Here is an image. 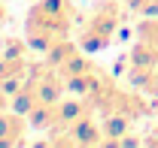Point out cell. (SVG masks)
Here are the masks:
<instances>
[{
	"mask_svg": "<svg viewBox=\"0 0 158 148\" xmlns=\"http://www.w3.org/2000/svg\"><path fill=\"white\" fill-rule=\"evenodd\" d=\"M118 18H122V3H118V0H103V3H98V6L88 12V18L82 21V27H79V37H76L79 49H85V52H100V49H106V45L113 42Z\"/></svg>",
	"mask_w": 158,
	"mask_h": 148,
	"instance_id": "2",
	"label": "cell"
},
{
	"mask_svg": "<svg viewBox=\"0 0 158 148\" xmlns=\"http://www.w3.org/2000/svg\"><path fill=\"white\" fill-rule=\"evenodd\" d=\"M27 133V121L21 112H0V145H19Z\"/></svg>",
	"mask_w": 158,
	"mask_h": 148,
	"instance_id": "3",
	"label": "cell"
},
{
	"mask_svg": "<svg viewBox=\"0 0 158 148\" xmlns=\"http://www.w3.org/2000/svg\"><path fill=\"white\" fill-rule=\"evenodd\" d=\"M9 103H12V97H9V94H6V91H3V88H0V112L6 109Z\"/></svg>",
	"mask_w": 158,
	"mask_h": 148,
	"instance_id": "4",
	"label": "cell"
},
{
	"mask_svg": "<svg viewBox=\"0 0 158 148\" xmlns=\"http://www.w3.org/2000/svg\"><path fill=\"white\" fill-rule=\"evenodd\" d=\"M3 18H6V12H3V6H0V21H3Z\"/></svg>",
	"mask_w": 158,
	"mask_h": 148,
	"instance_id": "5",
	"label": "cell"
},
{
	"mask_svg": "<svg viewBox=\"0 0 158 148\" xmlns=\"http://www.w3.org/2000/svg\"><path fill=\"white\" fill-rule=\"evenodd\" d=\"M73 21H76V9L70 0H40L31 6L24 18L27 42L40 52H49L58 39H67Z\"/></svg>",
	"mask_w": 158,
	"mask_h": 148,
	"instance_id": "1",
	"label": "cell"
}]
</instances>
